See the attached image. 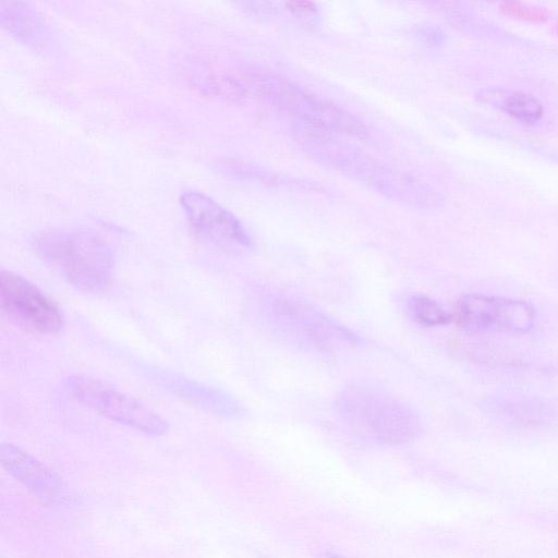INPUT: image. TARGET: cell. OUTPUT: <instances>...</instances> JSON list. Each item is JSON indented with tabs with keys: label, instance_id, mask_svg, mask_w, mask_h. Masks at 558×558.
<instances>
[{
	"label": "cell",
	"instance_id": "277c9868",
	"mask_svg": "<svg viewBox=\"0 0 558 558\" xmlns=\"http://www.w3.org/2000/svg\"><path fill=\"white\" fill-rule=\"evenodd\" d=\"M253 89L270 106L294 118L300 125L332 135L368 136L366 124L347 109L323 99L276 74L254 73Z\"/></svg>",
	"mask_w": 558,
	"mask_h": 558
},
{
	"label": "cell",
	"instance_id": "2e32d148",
	"mask_svg": "<svg viewBox=\"0 0 558 558\" xmlns=\"http://www.w3.org/2000/svg\"><path fill=\"white\" fill-rule=\"evenodd\" d=\"M415 36L423 44L428 46H439L444 43L445 34L440 28L432 24H422L415 27Z\"/></svg>",
	"mask_w": 558,
	"mask_h": 558
},
{
	"label": "cell",
	"instance_id": "8fae6325",
	"mask_svg": "<svg viewBox=\"0 0 558 558\" xmlns=\"http://www.w3.org/2000/svg\"><path fill=\"white\" fill-rule=\"evenodd\" d=\"M221 167L232 178L257 182L265 186L302 192H320L324 190L322 185L312 180L274 172L239 160L226 161Z\"/></svg>",
	"mask_w": 558,
	"mask_h": 558
},
{
	"label": "cell",
	"instance_id": "4fadbf2b",
	"mask_svg": "<svg viewBox=\"0 0 558 558\" xmlns=\"http://www.w3.org/2000/svg\"><path fill=\"white\" fill-rule=\"evenodd\" d=\"M502 106L509 116L526 124L536 123L544 112V108L537 98L522 92L511 93L505 99Z\"/></svg>",
	"mask_w": 558,
	"mask_h": 558
},
{
	"label": "cell",
	"instance_id": "3957f363",
	"mask_svg": "<svg viewBox=\"0 0 558 558\" xmlns=\"http://www.w3.org/2000/svg\"><path fill=\"white\" fill-rule=\"evenodd\" d=\"M336 408L354 432L380 444L408 442L421 429L418 417L407 404L371 385L348 387L338 397Z\"/></svg>",
	"mask_w": 558,
	"mask_h": 558
},
{
	"label": "cell",
	"instance_id": "5bb4252c",
	"mask_svg": "<svg viewBox=\"0 0 558 558\" xmlns=\"http://www.w3.org/2000/svg\"><path fill=\"white\" fill-rule=\"evenodd\" d=\"M408 307L412 317L427 327L442 326L451 319V316L436 301L426 295L411 296Z\"/></svg>",
	"mask_w": 558,
	"mask_h": 558
},
{
	"label": "cell",
	"instance_id": "ba28073f",
	"mask_svg": "<svg viewBox=\"0 0 558 558\" xmlns=\"http://www.w3.org/2000/svg\"><path fill=\"white\" fill-rule=\"evenodd\" d=\"M180 203L194 233L202 240L227 251L252 247V239L241 221L206 194L184 191Z\"/></svg>",
	"mask_w": 558,
	"mask_h": 558
},
{
	"label": "cell",
	"instance_id": "e0dca14e",
	"mask_svg": "<svg viewBox=\"0 0 558 558\" xmlns=\"http://www.w3.org/2000/svg\"><path fill=\"white\" fill-rule=\"evenodd\" d=\"M314 558H343L335 553L330 551H320Z\"/></svg>",
	"mask_w": 558,
	"mask_h": 558
},
{
	"label": "cell",
	"instance_id": "7a4b0ae2",
	"mask_svg": "<svg viewBox=\"0 0 558 558\" xmlns=\"http://www.w3.org/2000/svg\"><path fill=\"white\" fill-rule=\"evenodd\" d=\"M36 253L76 290L99 293L113 277V254L109 244L89 231L52 230L33 239Z\"/></svg>",
	"mask_w": 558,
	"mask_h": 558
},
{
	"label": "cell",
	"instance_id": "5b68a950",
	"mask_svg": "<svg viewBox=\"0 0 558 558\" xmlns=\"http://www.w3.org/2000/svg\"><path fill=\"white\" fill-rule=\"evenodd\" d=\"M68 386L73 397L105 417L153 436L168 429L167 421L142 401L100 379L72 376Z\"/></svg>",
	"mask_w": 558,
	"mask_h": 558
},
{
	"label": "cell",
	"instance_id": "6da1fadb",
	"mask_svg": "<svg viewBox=\"0 0 558 558\" xmlns=\"http://www.w3.org/2000/svg\"><path fill=\"white\" fill-rule=\"evenodd\" d=\"M294 137L317 162L359 181L390 201L421 209L435 207L441 202L438 192L416 175L385 163L332 134L298 125Z\"/></svg>",
	"mask_w": 558,
	"mask_h": 558
},
{
	"label": "cell",
	"instance_id": "8992f818",
	"mask_svg": "<svg viewBox=\"0 0 558 558\" xmlns=\"http://www.w3.org/2000/svg\"><path fill=\"white\" fill-rule=\"evenodd\" d=\"M0 302L12 323L33 333L54 335L64 326V316L57 303L20 274L1 270Z\"/></svg>",
	"mask_w": 558,
	"mask_h": 558
},
{
	"label": "cell",
	"instance_id": "30bf717a",
	"mask_svg": "<svg viewBox=\"0 0 558 558\" xmlns=\"http://www.w3.org/2000/svg\"><path fill=\"white\" fill-rule=\"evenodd\" d=\"M0 20L3 28L16 40L36 50L47 48L49 28L39 13L27 3L0 1Z\"/></svg>",
	"mask_w": 558,
	"mask_h": 558
},
{
	"label": "cell",
	"instance_id": "7c38bea8",
	"mask_svg": "<svg viewBox=\"0 0 558 558\" xmlns=\"http://www.w3.org/2000/svg\"><path fill=\"white\" fill-rule=\"evenodd\" d=\"M166 387L180 398L190 401L208 412L230 416L238 413V407L225 395L217 390L204 387L195 381L182 377L170 376L162 378Z\"/></svg>",
	"mask_w": 558,
	"mask_h": 558
},
{
	"label": "cell",
	"instance_id": "9a60e30c",
	"mask_svg": "<svg viewBox=\"0 0 558 558\" xmlns=\"http://www.w3.org/2000/svg\"><path fill=\"white\" fill-rule=\"evenodd\" d=\"M499 8L505 15L522 21L539 23L548 19V12L545 9L517 1H504Z\"/></svg>",
	"mask_w": 558,
	"mask_h": 558
},
{
	"label": "cell",
	"instance_id": "52a82bcc",
	"mask_svg": "<svg viewBox=\"0 0 558 558\" xmlns=\"http://www.w3.org/2000/svg\"><path fill=\"white\" fill-rule=\"evenodd\" d=\"M453 318L470 331L524 333L534 325L535 311L525 301L471 293L458 300Z\"/></svg>",
	"mask_w": 558,
	"mask_h": 558
},
{
	"label": "cell",
	"instance_id": "9c48e42d",
	"mask_svg": "<svg viewBox=\"0 0 558 558\" xmlns=\"http://www.w3.org/2000/svg\"><path fill=\"white\" fill-rule=\"evenodd\" d=\"M0 460L14 478L39 498L53 501L61 497L63 486L57 474L20 447L1 444Z\"/></svg>",
	"mask_w": 558,
	"mask_h": 558
},
{
	"label": "cell",
	"instance_id": "ac0fdd59",
	"mask_svg": "<svg viewBox=\"0 0 558 558\" xmlns=\"http://www.w3.org/2000/svg\"><path fill=\"white\" fill-rule=\"evenodd\" d=\"M557 34H558V25H557Z\"/></svg>",
	"mask_w": 558,
	"mask_h": 558
}]
</instances>
